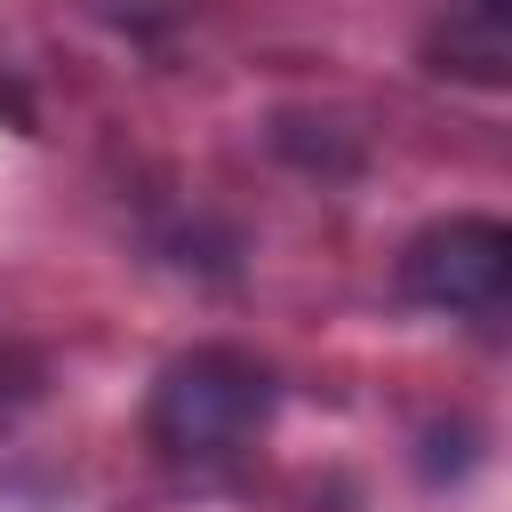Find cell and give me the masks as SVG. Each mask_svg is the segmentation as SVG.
<instances>
[{
	"label": "cell",
	"instance_id": "1",
	"mask_svg": "<svg viewBox=\"0 0 512 512\" xmlns=\"http://www.w3.org/2000/svg\"><path fill=\"white\" fill-rule=\"evenodd\" d=\"M272 416V376L232 352V344H200V352H176L152 384V440L176 456V464H224L240 456Z\"/></svg>",
	"mask_w": 512,
	"mask_h": 512
},
{
	"label": "cell",
	"instance_id": "2",
	"mask_svg": "<svg viewBox=\"0 0 512 512\" xmlns=\"http://www.w3.org/2000/svg\"><path fill=\"white\" fill-rule=\"evenodd\" d=\"M400 280L416 304L432 312H464V320H496L504 288H512V232L496 216H448L432 232L408 240Z\"/></svg>",
	"mask_w": 512,
	"mask_h": 512
},
{
	"label": "cell",
	"instance_id": "3",
	"mask_svg": "<svg viewBox=\"0 0 512 512\" xmlns=\"http://www.w3.org/2000/svg\"><path fill=\"white\" fill-rule=\"evenodd\" d=\"M480 8H488V16H504V0H480Z\"/></svg>",
	"mask_w": 512,
	"mask_h": 512
}]
</instances>
